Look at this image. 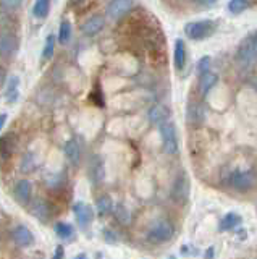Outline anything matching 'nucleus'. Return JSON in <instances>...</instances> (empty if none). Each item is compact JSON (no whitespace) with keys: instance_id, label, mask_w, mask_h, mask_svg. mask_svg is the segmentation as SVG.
I'll list each match as a JSON object with an SVG mask.
<instances>
[{"instance_id":"473e14b6","label":"nucleus","mask_w":257,"mask_h":259,"mask_svg":"<svg viewBox=\"0 0 257 259\" xmlns=\"http://www.w3.org/2000/svg\"><path fill=\"white\" fill-rule=\"evenodd\" d=\"M65 257V249H63L62 245H59L55 248V253H54V259H63Z\"/></svg>"},{"instance_id":"2f4dec72","label":"nucleus","mask_w":257,"mask_h":259,"mask_svg":"<svg viewBox=\"0 0 257 259\" xmlns=\"http://www.w3.org/2000/svg\"><path fill=\"white\" fill-rule=\"evenodd\" d=\"M23 5V0H0V7L7 12H15Z\"/></svg>"},{"instance_id":"c85d7f7f","label":"nucleus","mask_w":257,"mask_h":259,"mask_svg":"<svg viewBox=\"0 0 257 259\" xmlns=\"http://www.w3.org/2000/svg\"><path fill=\"white\" fill-rule=\"evenodd\" d=\"M55 54V36L54 34H49L45 39V44H44V49H42V59L44 60H50Z\"/></svg>"},{"instance_id":"f03ea898","label":"nucleus","mask_w":257,"mask_h":259,"mask_svg":"<svg viewBox=\"0 0 257 259\" xmlns=\"http://www.w3.org/2000/svg\"><path fill=\"white\" fill-rule=\"evenodd\" d=\"M175 235V229H173V224L167 219H160L157 221L154 225L150 227L147 230V241L154 243V245H160V243H167L173 238Z\"/></svg>"},{"instance_id":"39448f33","label":"nucleus","mask_w":257,"mask_h":259,"mask_svg":"<svg viewBox=\"0 0 257 259\" xmlns=\"http://www.w3.org/2000/svg\"><path fill=\"white\" fill-rule=\"evenodd\" d=\"M160 130V140H162V148L168 154V156H173V154L178 152V136H176V126L172 121H164L162 125H159Z\"/></svg>"},{"instance_id":"20e7f679","label":"nucleus","mask_w":257,"mask_h":259,"mask_svg":"<svg viewBox=\"0 0 257 259\" xmlns=\"http://www.w3.org/2000/svg\"><path fill=\"white\" fill-rule=\"evenodd\" d=\"M238 63L244 65V67H251L257 65V32L252 36H247L243 42L239 44L236 52Z\"/></svg>"},{"instance_id":"a211bd4d","label":"nucleus","mask_w":257,"mask_h":259,"mask_svg":"<svg viewBox=\"0 0 257 259\" xmlns=\"http://www.w3.org/2000/svg\"><path fill=\"white\" fill-rule=\"evenodd\" d=\"M173 62L176 70H183L186 65V44L183 39H176L175 42V51H173Z\"/></svg>"},{"instance_id":"7ed1b4c3","label":"nucleus","mask_w":257,"mask_h":259,"mask_svg":"<svg viewBox=\"0 0 257 259\" xmlns=\"http://www.w3.org/2000/svg\"><path fill=\"white\" fill-rule=\"evenodd\" d=\"M217 29V24L212 20H199L191 21L184 26V34L192 40H204L211 37Z\"/></svg>"},{"instance_id":"5701e85b","label":"nucleus","mask_w":257,"mask_h":259,"mask_svg":"<svg viewBox=\"0 0 257 259\" xmlns=\"http://www.w3.org/2000/svg\"><path fill=\"white\" fill-rule=\"evenodd\" d=\"M168 115H170V112H168L165 105H154V107H150V110H149V120L152 123L162 125L164 121L168 120Z\"/></svg>"},{"instance_id":"c9c22d12","label":"nucleus","mask_w":257,"mask_h":259,"mask_svg":"<svg viewBox=\"0 0 257 259\" xmlns=\"http://www.w3.org/2000/svg\"><path fill=\"white\" fill-rule=\"evenodd\" d=\"M7 118H9V115H7V113H0V132H4V126L7 123Z\"/></svg>"},{"instance_id":"6ab92c4d","label":"nucleus","mask_w":257,"mask_h":259,"mask_svg":"<svg viewBox=\"0 0 257 259\" xmlns=\"http://www.w3.org/2000/svg\"><path fill=\"white\" fill-rule=\"evenodd\" d=\"M20 97V78L18 76H10L5 86V101L9 104L17 102Z\"/></svg>"},{"instance_id":"b1692460","label":"nucleus","mask_w":257,"mask_h":259,"mask_svg":"<svg viewBox=\"0 0 257 259\" xmlns=\"http://www.w3.org/2000/svg\"><path fill=\"white\" fill-rule=\"evenodd\" d=\"M54 230L55 233H57V237L62 238V240H68L71 238L75 235V229H73V225L68 224V222H55L54 225Z\"/></svg>"},{"instance_id":"4be33fe9","label":"nucleus","mask_w":257,"mask_h":259,"mask_svg":"<svg viewBox=\"0 0 257 259\" xmlns=\"http://www.w3.org/2000/svg\"><path fill=\"white\" fill-rule=\"evenodd\" d=\"M241 224H243V219H241V215H238L235 212H230V214H227L220 221L219 229L222 232H231V230H235L236 227L241 225Z\"/></svg>"},{"instance_id":"4c0bfd02","label":"nucleus","mask_w":257,"mask_h":259,"mask_svg":"<svg viewBox=\"0 0 257 259\" xmlns=\"http://www.w3.org/2000/svg\"><path fill=\"white\" fill-rule=\"evenodd\" d=\"M73 259H87V256H86V253H79V254H76Z\"/></svg>"},{"instance_id":"58836bf2","label":"nucleus","mask_w":257,"mask_h":259,"mask_svg":"<svg viewBox=\"0 0 257 259\" xmlns=\"http://www.w3.org/2000/svg\"><path fill=\"white\" fill-rule=\"evenodd\" d=\"M168 259H176V257H175V256H170V257H168Z\"/></svg>"},{"instance_id":"ddd939ff","label":"nucleus","mask_w":257,"mask_h":259,"mask_svg":"<svg viewBox=\"0 0 257 259\" xmlns=\"http://www.w3.org/2000/svg\"><path fill=\"white\" fill-rule=\"evenodd\" d=\"M104 28H106V18H104L102 15H92L81 24L83 34L89 37L97 36Z\"/></svg>"},{"instance_id":"2eb2a0df","label":"nucleus","mask_w":257,"mask_h":259,"mask_svg":"<svg viewBox=\"0 0 257 259\" xmlns=\"http://www.w3.org/2000/svg\"><path fill=\"white\" fill-rule=\"evenodd\" d=\"M63 152H65V157L73 167H78L79 162H81V146H79L76 138H71L63 146Z\"/></svg>"},{"instance_id":"f8f14e48","label":"nucleus","mask_w":257,"mask_h":259,"mask_svg":"<svg viewBox=\"0 0 257 259\" xmlns=\"http://www.w3.org/2000/svg\"><path fill=\"white\" fill-rule=\"evenodd\" d=\"M205 118V110L204 105L197 101H189L186 105V121L189 125H202Z\"/></svg>"},{"instance_id":"423d86ee","label":"nucleus","mask_w":257,"mask_h":259,"mask_svg":"<svg viewBox=\"0 0 257 259\" xmlns=\"http://www.w3.org/2000/svg\"><path fill=\"white\" fill-rule=\"evenodd\" d=\"M189 191H191V182L188 175L181 172L178 177L175 178L173 186H172V198L176 202H186L189 198Z\"/></svg>"},{"instance_id":"f3484780","label":"nucleus","mask_w":257,"mask_h":259,"mask_svg":"<svg viewBox=\"0 0 257 259\" xmlns=\"http://www.w3.org/2000/svg\"><path fill=\"white\" fill-rule=\"evenodd\" d=\"M89 174L94 183H100L106 177V164L99 156L91 157V164H89Z\"/></svg>"},{"instance_id":"9d476101","label":"nucleus","mask_w":257,"mask_h":259,"mask_svg":"<svg viewBox=\"0 0 257 259\" xmlns=\"http://www.w3.org/2000/svg\"><path fill=\"white\" fill-rule=\"evenodd\" d=\"M12 238H13V243L17 246H20V248H28V246H31L34 243V233L31 232L26 225L20 224V225H17L13 229Z\"/></svg>"},{"instance_id":"9b49d317","label":"nucleus","mask_w":257,"mask_h":259,"mask_svg":"<svg viewBox=\"0 0 257 259\" xmlns=\"http://www.w3.org/2000/svg\"><path fill=\"white\" fill-rule=\"evenodd\" d=\"M133 10V0H112L107 5V15L114 20H120Z\"/></svg>"},{"instance_id":"393cba45","label":"nucleus","mask_w":257,"mask_h":259,"mask_svg":"<svg viewBox=\"0 0 257 259\" xmlns=\"http://www.w3.org/2000/svg\"><path fill=\"white\" fill-rule=\"evenodd\" d=\"M114 215L117 221L123 225H130V222H131V212L123 202H118V204L114 207Z\"/></svg>"},{"instance_id":"f704fd0d","label":"nucleus","mask_w":257,"mask_h":259,"mask_svg":"<svg viewBox=\"0 0 257 259\" xmlns=\"http://www.w3.org/2000/svg\"><path fill=\"white\" fill-rule=\"evenodd\" d=\"M197 4L202 5V7H212L217 4V0H197Z\"/></svg>"},{"instance_id":"72a5a7b5","label":"nucleus","mask_w":257,"mask_h":259,"mask_svg":"<svg viewBox=\"0 0 257 259\" xmlns=\"http://www.w3.org/2000/svg\"><path fill=\"white\" fill-rule=\"evenodd\" d=\"M214 256H215V248L214 246H209L207 251H205L204 259H214Z\"/></svg>"},{"instance_id":"bb28decb","label":"nucleus","mask_w":257,"mask_h":259,"mask_svg":"<svg viewBox=\"0 0 257 259\" xmlns=\"http://www.w3.org/2000/svg\"><path fill=\"white\" fill-rule=\"evenodd\" d=\"M49 12H50V0H36V4L33 7V15L37 20L47 18Z\"/></svg>"},{"instance_id":"a878e982","label":"nucleus","mask_w":257,"mask_h":259,"mask_svg":"<svg viewBox=\"0 0 257 259\" xmlns=\"http://www.w3.org/2000/svg\"><path fill=\"white\" fill-rule=\"evenodd\" d=\"M95 207H97V212L99 215H107L110 212H114V201H112V198L109 196V194H104V196H100L97 199V204H95Z\"/></svg>"},{"instance_id":"e433bc0d","label":"nucleus","mask_w":257,"mask_h":259,"mask_svg":"<svg viewBox=\"0 0 257 259\" xmlns=\"http://www.w3.org/2000/svg\"><path fill=\"white\" fill-rule=\"evenodd\" d=\"M5 81H7V71L2 67H0V86H4Z\"/></svg>"},{"instance_id":"dca6fc26","label":"nucleus","mask_w":257,"mask_h":259,"mask_svg":"<svg viewBox=\"0 0 257 259\" xmlns=\"http://www.w3.org/2000/svg\"><path fill=\"white\" fill-rule=\"evenodd\" d=\"M31 214L36 219H39L41 222H47L50 219V204L47 202V199L37 198L31 201Z\"/></svg>"},{"instance_id":"0eeeda50","label":"nucleus","mask_w":257,"mask_h":259,"mask_svg":"<svg viewBox=\"0 0 257 259\" xmlns=\"http://www.w3.org/2000/svg\"><path fill=\"white\" fill-rule=\"evenodd\" d=\"M18 149V136L9 132L0 136V160L9 162Z\"/></svg>"},{"instance_id":"4468645a","label":"nucleus","mask_w":257,"mask_h":259,"mask_svg":"<svg viewBox=\"0 0 257 259\" xmlns=\"http://www.w3.org/2000/svg\"><path fill=\"white\" fill-rule=\"evenodd\" d=\"M73 212L76 217V222L81 227H87L94 219V209L83 201L76 202V204L73 206Z\"/></svg>"},{"instance_id":"1a4fd4ad","label":"nucleus","mask_w":257,"mask_h":259,"mask_svg":"<svg viewBox=\"0 0 257 259\" xmlns=\"http://www.w3.org/2000/svg\"><path fill=\"white\" fill-rule=\"evenodd\" d=\"M13 194H15V199H17L20 204L26 206L31 204L33 201V183L26 178H21L13 186Z\"/></svg>"},{"instance_id":"aec40b11","label":"nucleus","mask_w":257,"mask_h":259,"mask_svg":"<svg viewBox=\"0 0 257 259\" xmlns=\"http://www.w3.org/2000/svg\"><path fill=\"white\" fill-rule=\"evenodd\" d=\"M39 167V159L34 152H25L20 160V170L23 174H33L34 170Z\"/></svg>"},{"instance_id":"7c9ffc66","label":"nucleus","mask_w":257,"mask_h":259,"mask_svg":"<svg viewBox=\"0 0 257 259\" xmlns=\"http://www.w3.org/2000/svg\"><path fill=\"white\" fill-rule=\"evenodd\" d=\"M211 63H212V59L211 57H202L199 62H197V75L202 76L205 73H209V68H211Z\"/></svg>"},{"instance_id":"c756f323","label":"nucleus","mask_w":257,"mask_h":259,"mask_svg":"<svg viewBox=\"0 0 257 259\" xmlns=\"http://www.w3.org/2000/svg\"><path fill=\"white\" fill-rule=\"evenodd\" d=\"M70 39H71V24L70 21H62L59 31V42L65 46L70 42Z\"/></svg>"},{"instance_id":"6e6552de","label":"nucleus","mask_w":257,"mask_h":259,"mask_svg":"<svg viewBox=\"0 0 257 259\" xmlns=\"http://www.w3.org/2000/svg\"><path fill=\"white\" fill-rule=\"evenodd\" d=\"M18 46H20V40L15 32H10V31L0 32V57H2V59L12 57L18 51Z\"/></svg>"},{"instance_id":"412c9836","label":"nucleus","mask_w":257,"mask_h":259,"mask_svg":"<svg viewBox=\"0 0 257 259\" xmlns=\"http://www.w3.org/2000/svg\"><path fill=\"white\" fill-rule=\"evenodd\" d=\"M217 81H219V75L217 73H212V71H209L205 73V75L202 76H199V91L202 96L209 94V91L217 84Z\"/></svg>"},{"instance_id":"f257e3e1","label":"nucleus","mask_w":257,"mask_h":259,"mask_svg":"<svg viewBox=\"0 0 257 259\" xmlns=\"http://www.w3.org/2000/svg\"><path fill=\"white\" fill-rule=\"evenodd\" d=\"M220 180L225 186H228V188H233L235 191H239V193H247L255 186L257 175L252 168H231V167H228L222 172Z\"/></svg>"},{"instance_id":"cd10ccee","label":"nucleus","mask_w":257,"mask_h":259,"mask_svg":"<svg viewBox=\"0 0 257 259\" xmlns=\"http://www.w3.org/2000/svg\"><path fill=\"white\" fill-rule=\"evenodd\" d=\"M249 8V0H230L228 2V12L233 15H239Z\"/></svg>"}]
</instances>
